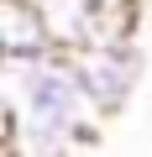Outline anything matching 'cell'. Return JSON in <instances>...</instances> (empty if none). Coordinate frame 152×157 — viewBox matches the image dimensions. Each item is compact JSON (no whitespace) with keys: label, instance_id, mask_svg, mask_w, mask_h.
<instances>
[{"label":"cell","instance_id":"cell-5","mask_svg":"<svg viewBox=\"0 0 152 157\" xmlns=\"http://www.w3.org/2000/svg\"><path fill=\"white\" fill-rule=\"evenodd\" d=\"M73 141L68 131L58 126H42V121H21L6 110V157H73Z\"/></svg>","mask_w":152,"mask_h":157},{"label":"cell","instance_id":"cell-3","mask_svg":"<svg viewBox=\"0 0 152 157\" xmlns=\"http://www.w3.org/2000/svg\"><path fill=\"white\" fill-rule=\"evenodd\" d=\"M0 52L6 58H47V52H58L32 0H0Z\"/></svg>","mask_w":152,"mask_h":157},{"label":"cell","instance_id":"cell-4","mask_svg":"<svg viewBox=\"0 0 152 157\" xmlns=\"http://www.w3.org/2000/svg\"><path fill=\"white\" fill-rule=\"evenodd\" d=\"M47 37L58 52H84L95 47V11H89V0H32Z\"/></svg>","mask_w":152,"mask_h":157},{"label":"cell","instance_id":"cell-1","mask_svg":"<svg viewBox=\"0 0 152 157\" xmlns=\"http://www.w3.org/2000/svg\"><path fill=\"white\" fill-rule=\"evenodd\" d=\"M6 78V110L21 121H42L68 131L73 141H95L100 136V110L89 105L79 73H73V52H47V58H6L0 68Z\"/></svg>","mask_w":152,"mask_h":157},{"label":"cell","instance_id":"cell-2","mask_svg":"<svg viewBox=\"0 0 152 157\" xmlns=\"http://www.w3.org/2000/svg\"><path fill=\"white\" fill-rule=\"evenodd\" d=\"M73 73H79V84L89 94V105L100 110V121H115L136 84H142V73H147V52L142 42H100V47H84V52H73Z\"/></svg>","mask_w":152,"mask_h":157},{"label":"cell","instance_id":"cell-6","mask_svg":"<svg viewBox=\"0 0 152 157\" xmlns=\"http://www.w3.org/2000/svg\"><path fill=\"white\" fill-rule=\"evenodd\" d=\"M95 11V47L100 42H131L142 21V0H89Z\"/></svg>","mask_w":152,"mask_h":157}]
</instances>
